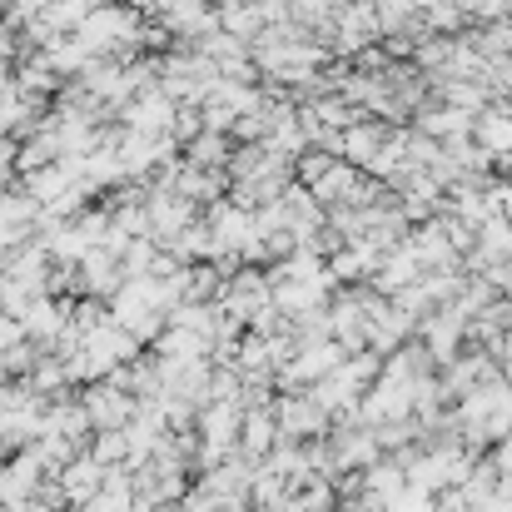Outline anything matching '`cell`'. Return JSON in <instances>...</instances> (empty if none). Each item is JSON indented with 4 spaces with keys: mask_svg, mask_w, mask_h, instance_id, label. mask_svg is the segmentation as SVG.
I'll return each instance as SVG.
<instances>
[{
    "mask_svg": "<svg viewBox=\"0 0 512 512\" xmlns=\"http://www.w3.org/2000/svg\"><path fill=\"white\" fill-rule=\"evenodd\" d=\"M393 145V135L383 125H348L343 130V160L348 165H378V155Z\"/></svg>",
    "mask_w": 512,
    "mask_h": 512,
    "instance_id": "obj_1",
    "label": "cell"
}]
</instances>
